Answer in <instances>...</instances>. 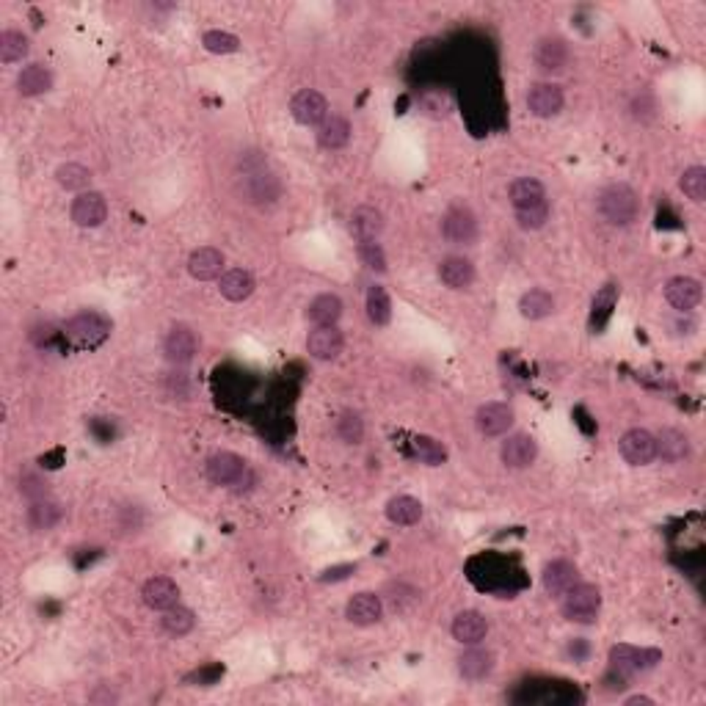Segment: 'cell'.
<instances>
[{"instance_id":"cell-44","label":"cell","mask_w":706,"mask_h":706,"mask_svg":"<svg viewBox=\"0 0 706 706\" xmlns=\"http://www.w3.org/2000/svg\"><path fill=\"white\" fill-rule=\"evenodd\" d=\"M549 221V201H541L536 208H524V210H516V224L527 232H536L541 226Z\"/></svg>"},{"instance_id":"cell-48","label":"cell","mask_w":706,"mask_h":706,"mask_svg":"<svg viewBox=\"0 0 706 706\" xmlns=\"http://www.w3.org/2000/svg\"><path fill=\"white\" fill-rule=\"evenodd\" d=\"M357 571V566H337V569H329V571H323L320 574V583H340V579H345L348 574Z\"/></svg>"},{"instance_id":"cell-46","label":"cell","mask_w":706,"mask_h":706,"mask_svg":"<svg viewBox=\"0 0 706 706\" xmlns=\"http://www.w3.org/2000/svg\"><path fill=\"white\" fill-rule=\"evenodd\" d=\"M387 601L392 604V610L395 613H406V610H412L414 604L420 601V593L414 591V588H409V585H389V596H387Z\"/></svg>"},{"instance_id":"cell-42","label":"cell","mask_w":706,"mask_h":706,"mask_svg":"<svg viewBox=\"0 0 706 706\" xmlns=\"http://www.w3.org/2000/svg\"><path fill=\"white\" fill-rule=\"evenodd\" d=\"M682 191L687 199H693L695 205L706 199V169L703 166H690L685 174H682Z\"/></svg>"},{"instance_id":"cell-26","label":"cell","mask_w":706,"mask_h":706,"mask_svg":"<svg viewBox=\"0 0 706 706\" xmlns=\"http://www.w3.org/2000/svg\"><path fill=\"white\" fill-rule=\"evenodd\" d=\"M218 293H221L226 301H232V304H240V301H246L251 293H255V279H251V273H248V271H243V268H232V271L221 273V279H218Z\"/></svg>"},{"instance_id":"cell-47","label":"cell","mask_w":706,"mask_h":706,"mask_svg":"<svg viewBox=\"0 0 706 706\" xmlns=\"http://www.w3.org/2000/svg\"><path fill=\"white\" fill-rule=\"evenodd\" d=\"M20 491L34 502V499H44L50 489H47V481H44L42 475H36V472H25V475L20 477Z\"/></svg>"},{"instance_id":"cell-30","label":"cell","mask_w":706,"mask_h":706,"mask_svg":"<svg viewBox=\"0 0 706 706\" xmlns=\"http://www.w3.org/2000/svg\"><path fill=\"white\" fill-rule=\"evenodd\" d=\"M657 456L665 461V464H679L690 456V439L676 431V428H665V431L657 436Z\"/></svg>"},{"instance_id":"cell-10","label":"cell","mask_w":706,"mask_h":706,"mask_svg":"<svg viewBox=\"0 0 706 706\" xmlns=\"http://www.w3.org/2000/svg\"><path fill=\"white\" fill-rule=\"evenodd\" d=\"M660 660V651H640L635 646H613L610 651V668L621 676V679H629V676H635L640 673L643 668H651V665H657Z\"/></svg>"},{"instance_id":"cell-33","label":"cell","mask_w":706,"mask_h":706,"mask_svg":"<svg viewBox=\"0 0 706 706\" xmlns=\"http://www.w3.org/2000/svg\"><path fill=\"white\" fill-rule=\"evenodd\" d=\"M519 312L527 320H544V318H549L554 312V295L549 290H544V287L527 290L519 298Z\"/></svg>"},{"instance_id":"cell-35","label":"cell","mask_w":706,"mask_h":706,"mask_svg":"<svg viewBox=\"0 0 706 706\" xmlns=\"http://www.w3.org/2000/svg\"><path fill=\"white\" fill-rule=\"evenodd\" d=\"M193 626H196V616L188 608H180V604L163 610V616H161V629L169 638H185L193 632Z\"/></svg>"},{"instance_id":"cell-49","label":"cell","mask_w":706,"mask_h":706,"mask_svg":"<svg viewBox=\"0 0 706 706\" xmlns=\"http://www.w3.org/2000/svg\"><path fill=\"white\" fill-rule=\"evenodd\" d=\"M638 703H643V706H651L654 701H651L648 695H632V698H626V706H638Z\"/></svg>"},{"instance_id":"cell-6","label":"cell","mask_w":706,"mask_h":706,"mask_svg":"<svg viewBox=\"0 0 706 706\" xmlns=\"http://www.w3.org/2000/svg\"><path fill=\"white\" fill-rule=\"evenodd\" d=\"M621 459L632 467H646L657 459V436L648 434L646 428H632L621 436Z\"/></svg>"},{"instance_id":"cell-40","label":"cell","mask_w":706,"mask_h":706,"mask_svg":"<svg viewBox=\"0 0 706 706\" xmlns=\"http://www.w3.org/2000/svg\"><path fill=\"white\" fill-rule=\"evenodd\" d=\"M201 44H205L208 53H216V56H230L240 50V39L230 31H208L201 36Z\"/></svg>"},{"instance_id":"cell-39","label":"cell","mask_w":706,"mask_h":706,"mask_svg":"<svg viewBox=\"0 0 706 706\" xmlns=\"http://www.w3.org/2000/svg\"><path fill=\"white\" fill-rule=\"evenodd\" d=\"M412 447H414V456H417L422 464H428V467H442V464L447 461V450H444V444H442L439 439H434V436H417V439L412 442Z\"/></svg>"},{"instance_id":"cell-8","label":"cell","mask_w":706,"mask_h":706,"mask_svg":"<svg viewBox=\"0 0 706 706\" xmlns=\"http://www.w3.org/2000/svg\"><path fill=\"white\" fill-rule=\"evenodd\" d=\"M72 221L83 226V230H97L108 218V201L99 191H83L72 201Z\"/></svg>"},{"instance_id":"cell-12","label":"cell","mask_w":706,"mask_h":706,"mask_svg":"<svg viewBox=\"0 0 706 706\" xmlns=\"http://www.w3.org/2000/svg\"><path fill=\"white\" fill-rule=\"evenodd\" d=\"M199 350V340L196 332L185 323H176L169 329L166 340H163V353L171 365H188Z\"/></svg>"},{"instance_id":"cell-15","label":"cell","mask_w":706,"mask_h":706,"mask_svg":"<svg viewBox=\"0 0 706 706\" xmlns=\"http://www.w3.org/2000/svg\"><path fill=\"white\" fill-rule=\"evenodd\" d=\"M571 50L561 36H544L536 47V67L544 75H561L569 67Z\"/></svg>"},{"instance_id":"cell-7","label":"cell","mask_w":706,"mask_h":706,"mask_svg":"<svg viewBox=\"0 0 706 706\" xmlns=\"http://www.w3.org/2000/svg\"><path fill=\"white\" fill-rule=\"evenodd\" d=\"M240 193L246 196V201H251V205H273V201L282 196V185H279V180H276V176H273L271 171H265V169L243 171Z\"/></svg>"},{"instance_id":"cell-34","label":"cell","mask_w":706,"mask_h":706,"mask_svg":"<svg viewBox=\"0 0 706 706\" xmlns=\"http://www.w3.org/2000/svg\"><path fill=\"white\" fill-rule=\"evenodd\" d=\"M387 519L392 524H400V527H412L422 519V502L409 497V494L392 497L387 502Z\"/></svg>"},{"instance_id":"cell-22","label":"cell","mask_w":706,"mask_h":706,"mask_svg":"<svg viewBox=\"0 0 706 706\" xmlns=\"http://www.w3.org/2000/svg\"><path fill=\"white\" fill-rule=\"evenodd\" d=\"M384 616V601L381 596H375V593H357L350 601H348V608H345V618L350 624H357V626H373L378 624Z\"/></svg>"},{"instance_id":"cell-43","label":"cell","mask_w":706,"mask_h":706,"mask_svg":"<svg viewBox=\"0 0 706 706\" xmlns=\"http://www.w3.org/2000/svg\"><path fill=\"white\" fill-rule=\"evenodd\" d=\"M616 301H618V287L616 285H604L596 298H593V323L601 326L604 320L610 318L613 307H616Z\"/></svg>"},{"instance_id":"cell-5","label":"cell","mask_w":706,"mask_h":706,"mask_svg":"<svg viewBox=\"0 0 706 706\" xmlns=\"http://www.w3.org/2000/svg\"><path fill=\"white\" fill-rule=\"evenodd\" d=\"M442 235L452 246H469L477 238V218L467 205H452L442 218Z\"/></svg>"},{"instance_id":"cell-23","label":"cell","mask_w":706,"mask_h":706,"mask_svg":"<svg viewBox=\"0 0 706 706\" xmlns=\"http://www.w3.org/2000/svg\"><path fill=\"white\" fill-rule=\"evenodd\" d=\"M224 255L213 246H201L196 248L193 255L188 257V273L199 282H210V279H218L221 271H224Z\"/></svg>"},{"instance_id":"cell-45","label":"cell","mask_w":706,"mask_h":706,"mask_svg":"<svg viewBox=\"0 0 706 706\" xmlns=\"http://www.w3.org/2000/svg\"><path fill=\"white\" fill-rule=\"evenodd\" d=\"M359 260L370 268V271H378V273H387V255L378 240H367V243H359Z\"/></svg>"},{"instance_id":"cell-37","label":"cell","mask_w":706,"mask_h":706,"mask_svg":"<svg viewBox=\"0 0 706 706\" xmlns=\"http://www.w3.org/2000/svg\"><path fill=\"white\" fill-rule=\"evenodd\" d=\"M28 50H31V44H28V36H25L22 31L9 28V31L0 34V61H4V64L22 61L25 56H28Z\"/></svg>"},{"instance_id":"cell-41","label":"cell","mask_w":706,"mask_h":706,"mask_svg":"<svg viewBox=\"0 0 706 706\" xmlns=\"http://www.w3.org/2000/svg\"><path fill=\"white\" fill-rule=\"evenodd\" d=\"M337 436L345 444H359L365 439V422L357 412H342L337 420Z\"/></svg>"},{"instance_id":"cell-38","label":"cell","mask_w":706,"mask_h":706,"mask_svg":"<svg viewBox=\"0 0 706 706\" xmlns=\"http://www.w3.org/2000/svg\"><path fill=\"white\" fill-rule=\"evenodd\" d=\"M56 183L67 191H86L91 185V171L81 163H64L56 169Z\"/></svg>"},{"instance_id":"cell-21","label":"cell","mask_w":706,"mask_h":706,"mask_svg":"<svg viewBox=\"0 0 706 706\" xmlns=\"http://www.w3.org/2000/svg\"><path fill=\"white\" fill-rule=\"evenodd\" d=\"M384 232V213L373 208V205H362L350 213V235L357 238L359 243L367 240H378Z\"/></svg>"},{"instance_id":"cell-31","label":"cell","mask_w":706,"mask_h":706,"mask_svg":"<svg viewBox=\"0 0 706 706\" xmlns=\"http://www.w3.org/2000/svg\"><path fill=\"white\" fill-rule=\"evenodd\" d=\"M307 318L315 326H337V320L342 318V301L334 293H320L318 298L310 301L307 307Z\"/></svg>"},{"instance_id":"cell-16","label":"cell","mask_w":706,"mask_h":706,"mask_svg":"<svg viewBox=\"0 0 706 706\" xmlns=\"http://www.w3.org/2000/svg\"><path fill=\"white\" fill-rule=\"evenodd\" d=\"M342 332L337 326H315V332H310L307 337V350L310 357L318 359V362H332L342 353Z\"/></svg>"},{"instance_id":"cell-27","label":"cell","mask_w":706,"mask_h":706,"mask_svg":"<svg viewBox=\"0 0 706 706\" xmlns=\"http://www.w3.org/2000/svg\"><path fill=\"white\" fill-rule=\"evenodd\" d=\"M494 671V654L489 648H469L459 657V673L469 682H481Z\"/></svg>"},{"instance_id":"cell-24","label":"cell","mask_w":706,"mask_h":706,"mask_svg":"<svg viewBox=\"0 0 706 706\" xmlns=\"http://www.w3.org/2000/svg\"><path fill=\"white\" fill-rule=\"evenodd\" d=\"M439 279L450 290H467L475 282V265L467 257H444L439 263Z\"/></svg>"},{"instance_id":"cell-19","label":"cell","mask_w":706,"mask_h":706,"mask_svg":"<svg viewBox=\"0 0 706 706\" xmlns=\"http://www.w3.org/2000/svg\"><path fill=\"white\" fill-rule=\"evenodd\" d=\"M544 591L554 599H561L569 588H574L579 583V571L571 561H552L546 563L544 574H541Z\"/></svg>"},{"instance_id":"cell-4","label":"cell","mask_w":706,"mask_h":706,"mask_svg":"<svg viewBox=\"0 0 706 706\" xmlns=\"http://www.w3.org/2000/svg\"><path fill=\"white\" fill-rule=\"evenodd\" d=\"M205 472H208V481L216 483V486H240L243 477L248 475V467H246V461L238 456V452L221 450V452H213V456L208 459Z\"/></svg>"},{"instance_id":"cell-18","label":"cell","mask_w":706,"mask_h":706,"mask_svg":"<svg viewBox=\"0 0 706 706\" xmlns=\"http://www.w3.org/2000/svg\"><path fill=\"white\" fill-rule=\"evenodd\" d=\"M141 599L149 610H169L176 604V599H180V588H176V583L171 577H153V579H146L144 588H141Z\"/></svg>"},{"instance_id":"cell-1","label":"cell","mask_w":706,"mask_h":706,"mask_svg":"<svg viewBox=\"0 0 706 706\" xmlns=\"http://www.w3.org/2000/svg\"><path fill=\"white\" fill-rule=\"evenodd\" d=\"M596 210L610 226H632L640 216V196L632 185L613 183L596 196Z\"/></svg>"},{"instance_id":"cell-9","label":"cell","mask_w":706,"mask_h":706,"mask_svg":"<svg viewBox=\"0 0 706 706\" xmlns=\"http://www.w3.org/2000/svg\"><path fill=\"white\" fill-rule=\"evenodd\" d=\"M516 422V414L514 409L508 406V403H483L481 409H477L475 414V425H477V431H481L483 436L494 439V436H506L511 428Z\"/></svg>"},{"instance_id":"cell-20","label":"cell","mask_w":706,"mask_h":706,"mask_svg":"<svg viewBox=\"0 0 706 706\" xmlns=\"http://www.w3.org/2000/svg\"><path fill=\"white\" fill-rule=\"evenodd\" d=\"M450 632H452V638H456L459 643H464V646H477V643H481L489 635V621H486L483 613L464 610V613H459L456 618H452Z\"/></svg>"},{"instance_id":"cell-2","label":"cell","mask_w":706,"mask_h":706,"mask_svg":"<svg viewBox=\"0 0 706 706\" xmlns=\"http://www.w3.org/2000/svg\"><path fill=\"white\" fill-rule=\"evenodd\" d=\"M561 613L571 624H593L601 610V591L591 583H577L561 596Z\"/></svg>"},{"instance_id":"cell-25","label":"cell","mask_w":706,"mask_h":706,"mask_svg":"<svg viewBox=\"0 0 706 706\" xmlns=\"http://www.w3.org/2000/svg\"><path fill=\"white\" fill-rule=\"evenodd\" d=\"M508 196L516 210H524V208H536L541 201H546V188L536 176H519V180L511 183Z\"/></svg>"},{"instance_id":"cell-29","label":"cell","mask_w":706,"mask_h":706,"mask_svg":"<svg viewBox=\"0 0 706 706\" xmlns=\"http://www.w3.org/2000/svg\"><path fill=\"white\" fill-rule=\"evenodd\" d=\"M348 141H350V122L345 116H337V114L326 116L323 124L318 128V144L334 153V149L348 146Z\"/></svg>"},{"instance_id":"cell-11","label":"cell","mask_w":706,"mask_h":706,"mask_svg":"<svg viewBox=\"0 0 706 706\" xmlns=\"http://www.w3.org/2000/svg\"><path fill=\"white\" fill-rule=\"evenodd\" d=\"M290 114L298 124H304V128H320L323 119L329 116V103H326V97L315 89H304L293 97L290 103Z\"/></svg>"},{"instance_id":"cell-3","label":"cell","mask_w":706,"mask_h":706,"mask_svg":"<svg viewBox=\"0 0 706 706\" xmlns=\"http://www.w3.org/2000/svg\"><path fill=\"white\" fill-rule=\"evenodd\" d=\"M111 334V320L99 312H81L67 323V337L81 348L103 345Z\"/></svg>"},{"instance_id":"cell-17","label":"cell","mask_w":706,"mask_h":706,"mask_svg":"<svg viewBox=\"0 0 706 706\" xmlns=\"http://www.w3.org/2000/svg\"><path fill=\"white\" fill-rule=\"evenodd\" d=\"M499 459L508 469H527L538 459V444L530 434H514L502 442V450H499Z\"/></svg>"},{"instance_id":"cell-36","label":"cell","mask_w":706,"mask_h":706,"mask_svg":"<svg viewBox=\"0 0 706 706\" xmlns=\"http://www.w3.org/2000/svg\"><path fill=\"white\" fill-rule=\"evenodd\" d=\"M367 318L373 326H387L392 320V298L381 285H373L367 290Z\"/></svg>"},{"instance_id":"cell-13","label":"cell","mask_w":706,"mask_h":706,"mask_svg":"<svg viewBox=\"0 0 706 706\" xmlns=\"http://www.w3.org/2000/svg\"><path fill=\"white\" fill-rule=\"evenodd\" d=\"M563 89L554 86V83H533L527 91V108L533 116L538 119H552L563 111Z\"/></svg>"},{"instance_id":"cell-14","label":"cell","mask_w":706,"mask_h":706,"mask_svg":"<svg viewBox=\"0 0 706 706\" xmlns=\"http://www.w3.org/2000/svg\"><path fill=\"white\" fill-rule=\"evenodd\" d=\"M701 298H703V287L693 276H673L665 285V301L679 312L695 310L701 304Z\"/></svg>"},{"instance_id":"cell-28","label":"cell","mask_w":706,"mask_h":706,"mask_svg":"<svg viewBox=\"0 0 706 706\" xmlns=\"http://www.w3.org/2000/svg\"><path fill=\"white\" fill-rule=\"evenodd\" d=\"M50 89H53V75L42 64H28L17 75V91L22 97H39Z\"/></svg>"},{"instance_id":"cell-32","label":"cell","mask_w":706,"mask_h":706,"mask_svg":"<svg viewBox=\"0 0 706 706\" xmlns=\"http://www.w3.org/2000/svg\"><path fill=\"white\" fill-rule=\"evenodd\" d=\"M64 511L59 502H53L50 497L44 499H34L31 508H28V527L34 533H47V530H53L59 522H61Z\"/></svg>"}]
</instances>
